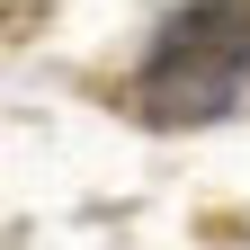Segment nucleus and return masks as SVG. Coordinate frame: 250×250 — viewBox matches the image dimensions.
I'll use <instances>...</instances> for the list:
<instances>
[{
  "instance_id": "1",
  "label": "nucleus",
  "mask_w": 250,
  "mask_h": 250,
  "mask_svg": "<svg viewBox=\"0 0 250 250\" xmlns=\"http://www.w3.org/2000/svg\"><path fill=\"white\" fill-rule=\"evenodd\" d=\"M241 99H250V0H188L143 54L134 107L152 125H206Z\"/></svg>"
}]
</instances>
